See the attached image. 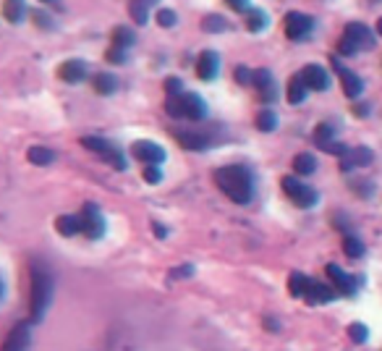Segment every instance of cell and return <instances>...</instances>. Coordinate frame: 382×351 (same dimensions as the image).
<instances>
[{"mask_svg": "<svg viewBox=\"0 0 382 351\" xmlns=\"http://www.w3.org/2000/svg\"><path fill=\"white\" fill-rule=\"evenodd\" d=\"M139 3H145L147 8H152V6H158V0H139Z\"/></svg>", "mask_w": 382, "mask_h": 351, "instance_id": "46", "label": "cell"}, {"mask_svg": "<svg viewBox=\"0 0 382 351\" xmlns=\"http://www.w3.org/2000/svg\"><path fill=\"white\" fill-rule=\"evenodd\" d=\"M29 307H32V323H40L50 301H53V291H55V278L53 270L47 268V262L42 260H32L29 265Z\"/></svg>", "mask_w": 382, "mask_h": 351, "instance_id": "1", "label": "cell"}, {"mask_svg": "<svg viewBox=\"0 0 382 351\" xmlns=\"http://www.w3.org/2000/svg\"><path fill=\"white\" fill-rule=\"evenodd\" d=\"M181 90H184V81H181L178 77H168V79H165V92H168V94H178Z\"/></svg>", "mask_w": 382, "mask_h": 351, "instance_id": "40", "label": "cell"}, {"mask_svg": "<svg viewBox=\"0 0 382 351\" xmlns=\"http://www.w3.org/2000/svg\"><path fill=\"white\" fill-rule=\"evenodd\" d=\"M79 221H81V234L87 236V239H103L105 234V218H103V212L100 208L94 205V202H87L79 212Z\"/></svg>", "mask_w": 382, "mask_h": 351, "instance_id": "5", "label": "cell"}, {"mask_svg": "<svg viewBox=\"0 0 382 351\" xmlns=\"http://www.w3.org/2000/svg\"><path fill=\"white\" fill-rule=\"evenodd\" d=\"M58 77L63 79L66 84H81L84 79L89 77V71H87V63H84V61H79V58H71V61L58 66Z\"/></svg>", "mask_w": 382, "mask_h": 351, "instance_id": "14", "label": "cell"}, {"mask_svg": "<svg viewBox=\"0 0 382 351\" xmlns=\"http://www.w3.org/2000/svg\"><path fill=\"white\" fill-rule=\"evenodd\" d=\"M158 24L165 26V29L176 26V11H171V8H160L158 11Z\"/></svg>", "mask_w": 382, "mask_h": 351, "instance_id": "36", "label": "cell"}, {"mask_svg": "<svg viewBox=\"0 0 382 351\" xmlns=\"http://www.w3.org/2000/svg\"><path fill=\"white\" fill-rule=\"evenodd\" d=\"M332 66L338 68V77H341V84H343V92H346V97H351V100H356L361 92H364V81H361V77H356L354 71H348V68H343L341 61L332 55Z\"/></svg>", "mask_w": 382, "mask_h": 351, "instance_id": "13", "label": "cell"}, {"mask_svg": "<svg viewBox=\"0 0 382 351\" xmlns=\"http://www.w3.org/2000/svg\"><path fill=\"white\" fill-rule=\"evenodd\" d=\"M145 181L147 183H160L162 181V170H160V166H147L145 168Z\"/></svg>", "mask_w": 382, "mask_h": 351, "instance_id": "39", "label": "cell"}, {"mask_svg": "<svg viewBox=\"0 0 382 351\" xmlns=\"http://www.w3.org/2000/svg\"><path fill=\"white\" fill-rule=\"evenodd\" d=\"M27 160L32 166H50L55 160V152L53 150H47V147H29Z\"/></svg>", "mask_w": 382, "mask_h": 351, "instance_id": "24", "label": "cell"}, {"mask_svg": "<svg viewBox=\"0 0 382 351\" xmlns=\"http://www.w3.org/2000/svg\"><path fill=\"white\" fill-rule=\"evenodd\" d=\"M131 155L134 160H139V163H145V166H162L165 163V150L155 142H147V139H139V142H134L131 147Z\"/></svg>", "mask_w": 382, "mask_h": 351, "instance_id": "8", "label": "cell"}, {"mask_svg": "<svg viewBox=\"0 0 382 351\" xmlns=\"http://www.w3.org/2000/svg\"><path fill=\"white\" fill-rule=\"evenodd\" d=\"M113 45H118V48H123V50H129L134 45V32L129 29V26H116L113 29Z\"/></svg>", "mask_w": 382, "mask_h": 351, "instance_id": "27", "label": "cell"}, {"mask_svg": "<svg viewBox=\"0 0 382 351\" xmlns=\"http://www.w3.org/2000/svg\"><path fill=\"white\" fill-rule=\"evenodd\" d=\"M194 273V268L191 265H184V268H178V270H173V278H186V275H191Z\"/></svg>", "mask_w": 382, "mask_h": 351, "instance_id": "43", "label": "cell"}, {"mask_svg": "<svg viewBox=\"0 0 382 351\" xmlns=\"http://www.w3.org/2000/svg\"><path fill=\"white\" fill-rule=\"evenodd\" d=\"M215 183L236 205H249L254 199V176L244 166H223V168H217L215 170Z\"/></svg>", "mask_w": 382, "mask_h": 351, "instance_id": "2", "label": "cell"}, {"mask_svg": "<svg viewBox=\"0 0 382 351\" xmlns=\"http://www.w3.org/2000/svg\"><path fill=\"white\" fill-rule=\"evenodd\" d=\"M105 61H107V63L123 66V63H129V55H126V50H123V48H118V45H113V48H110V50L105 52Z\"/></svg>", "mask_w": 382, "mask_h": 351, "instance_id": "33", "label": "cell"}, {"mask_svg": "<svg viewBox=\"0 0 382 351\" xmlns=\"http://www.w3.org/2000/svg\"><path fill=\"white\" fill-rule=\"evenodd\" d=\"M202 29H204V32H210V34H217V32L228 29V21H225L223 16H217V13H210V16H204V19H202Z\"/></svg>", "mask_w": 382, "mask_h": 351, "instance_id": "28", "label": "cell"}, {"mask_svg": "<svg viewBox=\"0 0 382 351\" xmlns=\"http://www.w3.org/2000/svg\"><path fill=\"white\" fill-rule=\"evenodd\" d=\"M267 24H270V19H267V13L264 11H257V8H254V11L246 13V26H249V32H254V34L262 32Z\"/></svg>", "mask_w": 382, "mask_h": 351, "instance_id": "26", "label": "cell"}, {"mask_svg": "<svg viewBox=\"0 0 382 351\" xmlns=\"http://www.w3.org/2000/svg\"><path fill=\"white\" fill-rule=\"evenodd\" d=\"M338 52H341V55H356V52H359V48H356L354 42L343 34V37L338 39Z\"/></svg>", "mask_w": 382, "mask_h": 351, "instance_id": "38", "label": "cell"}, {"mask_svg": "<svg viewBox=\"0 0 382 351\" xmlns=\"http://www.w3.org/2000/svg\"><path fill=\"white\" fill-rule=\"evenodd\" d=\"M301 79H304V84H306L309 90H315V92L330 90V74H328V68H322L319 63H309V66H306V68L301 71Z\"/></svg>", "mask_w": 382, "mask_h": 351, "instance_id": "11", "label": "cell"}, {"mask_svg": "<svg viewBox=\"0 0 382 351\" xmlns=\"http://www.w3.org/2000/svg\"><path fill=\"white\" fill-rule=\"evenodd\" d=\"M328 278L332 281V286L338 288L341 294H346V297H354L356 291H359V286L364 283V275H348L341 265H335V262H330L328 265Z\"/></svg>", "mask_w": 382, "mask_h": 351, "instance_id": "7", "label": "cell"}, {"mask_svg": "<svg viewBox=\"0 0 382 351\" xmlns=\"http://www.w3.org/2000/svg\"><path fill=\"white\" fill-rule=\"evenodd\" d=\"M264 323H267V330H273V333H277V330H280V325H277V323H275V320H273V317H267Z\"/></svg>", "mask_w": 382, "mask_h": 351, "instance_id": "45", "label": "cell"}, {"mask_svg": "<svg viewBox=\"0 0 382 351\" xmlns=\"http://www.w3.org/2000/svg\"><path fill=\"white\" fill-rule=\"evenodd\" d=\"M105 160H107V163H110V166H113V168H118V170H126V168H129V163H126V157L120 155V150H116V147H113V150L107 152Z\"/></svg>", "mask_w": 382, "mask_h": 351, "instance_id": "35", "label": "cell"}, {"mask_svg": "<svg viewBox=\"0 0 382 351\" xmlns=\"http://www.w3.org/2000/svg\"><path fill=\"white\" fill-rule=\"evenodd\" d=\"M42 3H50V0H42Z\"/></svg>", "mask_w": 382, "mask_h": 351, "instance_id": "49", "label": "cell"}, {"mask_svg": "<svg viewBox=\"0 0 382 351\" xmlns=\"http://www.w3.org/2000/svg\"><path fill=\"white\" fill-rule=\"evenodd\" d=\"M312 32H315V19L312 16H306L301 11H290L286 16V37L290 42H304V39L312 37Z\"/></svg>", "mask_w": 382, "mask_h": 351, "instance_id": "6", "label": "cell"}, {"mask_svg": "<svg viewBox=\"0 0 382 351\" xmlns=\"http://www.w3.org/2000/svg\"><path fill=\"white\" fill-rule=\"evenodd\" d=\"M288 103L290 105H301L304 100H306V94H309V87L304 84V79H301V74H293L290 77V81H288Z\"/></svg>", "mask_w": 382, "mask_h": 351, "instance_id": "19", "label": "cell"}, {"mask_svg": "<svg viewBox=\"0 0 382 351\" xmlns=\"http://www.w3.org/2000/svg\"><path fill=\"white\" fill-rule=\"evenodd\" d=\"M343 252L351 257V260H359L364 254V244L356 239V236H343Z\"/></svg>", "mask_w": 382, "mask_h": 351, "instance_id": "29", "label": "cell"}, {"mask_svg": "<svg viewBox=\"0 0 382 351\" xmlns=\"http://www.w3.org/2000/svg\"><path fill=\"white\" fill-rule=\"evenodd\" d=\"M257 129L264 131V134H270V131L277 129V116L273 110H259V116H257Z\"/></svg>", "mask_w": 382, "mask_h": 351, "instance_id": "31", "label": "cell"}, {"mask_svg": "<svg viewBox=\"0 0 382 351\" xmlns=\"http://www.w3.org/2000/svg\"><path fill=\"white\" fill-rule=\"evenodd\" d=\"M129 11H131V19L139 26H145L147 21H149V8H147L145 3H139V0H131V8H129Z\"/></svg>", "mask_w": 382, "mask_h": 351, "instance_id": "32", "label": "cell"}, {"mask_svg": "<svg viewBox=\"0 0 382 351\" xmlns=\"http://www.w3.org/2000/svg\"><path fill=\"white\" fill-rule=\"evenodd\" d=\"M251 74H254V71H249L246 66H236V71H233V79H236L241 87H246V84H251Z\"/></svg>", "mask_w": 382, "mask_h": 351, "instance_id": "37", "label": "cell"}, {"mask_svg": "<svg viewBox=\"0 0 382 351\" xmlns=\"http://www.w3.org/2000/svg\"><path fill=\"white\" fill-rule=\"evenodd\" d=\"M3 297H6V283H3V278H0V301H3Z\"/></svg>", "mask_w": 382, "mask_h": 351, "instance_id": "47", "label": "cell"}, {"mask_svg": "<svg viewBox=\"0 0 382 351\" xmlns=\"http://www.w3.org/2000/svg\"><path fill=\"white\" fill-rule=\"evenodd\" d=\"M3 16L11 24H21L27 19V3L24 0H6L3 3Z\"/></svg>", "mask_w": 382, "mask_h": 351, "instance_id": "18", "label": "cell"}, {"mask_svg": "<svg viewBox=\"0 0 382 351\" xmlns=\"http://www.w3.org/2000/svg\"><path fill=\"white\" fill-rule=\"evenodd\" d=\"M346 157L351 160L354 168H367V166H372V160H374V152L369 147H354V150L346 152Z\"/></svg>", "mask_w": 382, "mask_h": 351, "instance_id": "22", "label": "cell"}, {"mask_svg": "<svg viewBox=\"0 0 382 351\" xmlns=\"http://www.w3.org/2000/svg\"><path fill=\"white\" fill-rule=\"evenodd\" d=\"M377 34H382V19L377 21Z\"/></svg>", "mask_w": 382, "mask_h": 351, "instance_id": "48", "label": "cell"}, {"mask_svg": "<svg viewBox=\"0 0 382 351\" xmlns=\"http://www.w3.org/2000/svg\"><path fill=\"white\" fill-rule=\"evenodd\" d=\"M231 8H236V11H246L249 8V0H225Z\"/></svg>", "mask_w": 382, "mask_h": 351, "instance_id": "42", "label": "cell"}, {"mask_svg": "<svg viewBox=\"0 0 382 351\" xmlns=\"http://www.w3.org/2000/svg\"><path fill=\"white\" fill-rule=\"evenodd\" d=\"M217 71H220V58H217V52H215V50H204L197 58V74H199V79H204V81H212V79L217 77Z\"/></svg>", "mask_w": 382, "mask_h": 351, "instance_id": "16", "label": "cell"}, {"mask_svg": "<svg viewBox=\"0 0 382 351\" xmlns=\"http://www.w3.org/2000/svg\"><path fill=\"white\" fill-rule=\"evenodd\" d=\"M32 343V325L29 323H19L11 328V333L3 341V349L0 351H27Z\"/></svg>", "mask_w": 382, "mask_h": 351, "instance_id": "9", "label": "cell"}, {"mask_svg": "<svg viewBox=\"0 0 382 351\" xmlns=\"http://www.w3.org/2000/svg\"><path fill=\"white\" fill-rule=\"evenodd\" d=\"M280 186H283V192L288 197L290 202L296 205V208H315L317 202H319V194H317V189H312L306 181H301L299 176H283L280 179Z\"/></svg>", "mask_w": 382, "mask_h": 351, "instance_id": "4", "label": "cell"}, {"mask_svg": "<svg viewBox=\"0 0 382 351\" xmlns=\"http://www.w3.org/2000/svg\"><path fill=\"white\" fill-rule=\"evenodd\" d=\"M343 34L351 39L359 50H361V48H367V50L374 48V34H372V29H369L367 24H361V21H351V24H346Z\"/></svg>", "mask_w": 382, "mask_h": 351, "instance_id": "12", "label": "cell"}, {"mask_svg": "<svg viewBox=\"0 0 382 351\" xmlns=\"http://www.w3.org/2000/svg\"><path fill=\"white\" fill-rule=\"evenodd\" d=\"M312 283H315V278H309V275L290 273L288 275V291H290V297H296V299H306V294L312 291Z\"/></svg>", "mask_w": 382, "mask_h": 351, "instance_id": "17", "label": "cell"}, {"mask_svg": "<svg viewBox=\"0 0 382 351\" xmlns=\"http://www.w3.org/2000/svg\"><path fill=\"white\" fill-rule=\"evenodd\" d=\"M348 339L354 341V343H364V341L369 339L367 325H361V323H354V325L348 328Z\"/></svg>", "mask_w": 382, "mask_h": 351, "instance_id": "34", "label": "cell"}, {"mask_svg": "<svg viewBox=\"0 0 382 351\" xmlns=\"http://www.w3.org/2000/svg\"><path fill=\"white\" fill-rule=\"evenodd\" d=\"M55 231L61 236H66V239H71V236L81 234V221L79 215H61L58 221H55Z\"/></svg>", "mask_w": 382, "mask_h": 351, "instance_id": "20", "label": "cell"}, {"mask_svg": "<svg viewBox=\"0 0 382 351\" xmlns=\"http://www.w3.org/2000/svg\"><path fill=\"white\" fill-rule=\"evenodd\" d=\"M293 170H296V176H312V173L317 170L315 155H309V152L296 155V157H293Z\"/></svg>", "mask_w": 382, "mask_h": 351, "instance_id": "23", "label": "cell"}, {"mask_svg": "<svg viewBox=\"0 0 382 351\" xmlns=\"http://www.w3.org/2000/svg\"><path fill=\"white\" fill-rule=\"evenodd\" d=\"M354 113H356V116H361V118L369 116V113H372V105H369V103H356L354 105Z\"/></svg>", "mask_w": 382, "mask_h": 351, "instance_id": "41", "label": "cell"}, {"mask_svg": "<svg viewBox=\"0 0 382 351\" xmlns=\"http://www.w3.org/2000/svg\"><path fill=\"white\" fill-rule=\"evenodd\" d=\"M152 231H155V236H160V239H165V236H168V228H165V225H160V223L152 225Z\"/></svg>", "mask_w": 382, "mask_h": 351, "instance_id": "44", "label": "cell"}, {"mask_svg": "<svg viewBox=\"0 0 382 351\" xmlns=\"http://www.w3.org/2000/svg\"><path fill=\"white\" fill-rule=\"evenodd\" d=\"M92 87L97 94H113V92L118 90V79L113 77V74H94Z\"/></svg>", "mask_w": 382, "mask_h": 351, "instance_id": "21", "label": "cell"}, {"mask_svg": "<svg viewBox=\"0 0 382 351\" xmlns=\"http://www.w3.org/2000/svg\"><path fill=\"white\" fill-rule=\"evenodd\" d=\"M81 144H84L87 150H92V152H97V155H103V157L113 150V144L107 142V139H103V137H81Z\"/></svg>", "mask_w": 382, "mask_h": 351, "instance_id": "25", "label": "cell"}, {"mask_svg": "<svg viewBox=\"0 0 382 351\" xmlns=\"http://www.w3.org/2000/svg\"><path fill=\"white\" fill-rule=\"evenodd\" d=\"M251 81L257 84L259 97H262L264 103H275L277 100V84H275V77H273V71H270V68H259V71H254V74H251Z\"/></svg>", "mask_w": 382, "mask_h": 351, "instance_id": "10", "label": "cell"}, {"mask_svg": "<svg viewBox=\"0 0 382 351\" xmlns=\"http://www.w3.org/2000/svg\"><path fill=\"white\" fill-rule=\"evenodd\" d=\"M176 139L184 150H207L215 144L210 134H202V131H176Z\"/></svg>", "mask_w": 382, "mask_h": 351, "instance_id": "15", "label": "cell"}, {"mask_svg": "<svg viewBox=\"0 0 382 351\" xmlns=\"http://www.w3.org/2000/svg\"><path fill=\"white\" fill-rule=\"evenodd\" d=\"M332 139H338V137H335V126H332V123H319V126L315 129V144L317 147L332 142Z\"/></svg>", "mask_w": 382, "mask_h": 351, "instance_id": "30", "label": "cell"}, {"mask_svg": "<svg viewBox=\"0 0 382 351\" xmlns=\"http://www.w3.org/2000/svg\"><path fill=\"white\" fill-rule=\"evenodd\" d=\"M165 113L176 121H204L207 118V103L194 94V92H186V94H168L165 100Z\"/></svg>", "mask_w": 382, "mask_h": 351, "instance_id": "3", "label": "cell"}]
</instances>
